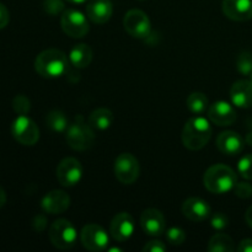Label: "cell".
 <instances>
[{"label": "cell", "mask_w": 252, "mask_h": 252, "mask_svg": "<svg viewBox=\"0 0 252 252\" xmlns=\"http://www.w3.org/2000/svg\"><path fill=\"white\" fill-rule=\"evenodd\" d=\"M113 12L112 2L110 0H90L86 5V15L94 24H106Z\"/></svg>", "instance_id": "19"}, {"label": "cell", "mask_w": 252, "mask_h": 252, "mask_svg": "<svg viewBox=\"0 0 252 252\" xmlns=\"http://www.w3.org/2000/svg\"><path fill=\"white\" fill-rule=\"evenodd\" d=\"M245 220H246V223H248V225L252 228V206L248 209V211H246Z\"/></svg>", "instance_id": "37"}, {"label": "cell", "mask_w": 252, "mask_h": 252, "mask_svg": "<svg viewBox=\"0 0 252 252\" xmlns=\"http://www.w3.org/2000/svg\"><path fill=\"white\" fill-rule=\"evenodd\" d=\"M69 2H73V4H83L86 0H68Z\"/></svg>", "instance_id": "39"}, {"label": "cell", "mask_w": 252, "mask_h": 252, "mask_svg": "<svg viewBox=\"0 0 252 252\" xmlns=\"http://www.w3.org/2000/svg\"><path fill=\"white\" fill-rule=\"evenodd\" d=\"M61 25L63 31L73 38H83L90 31L86 16L75 9L64 10L61 17Z\"/></svg>", "instance_id": "7"}, {"label": "cell", "mask_w": 252, "mask_h": 252, "mask_svg": "<svg viewBox=\"0 0 252 252\" xmlns=\"http://www.w3.org/2000/svg\"><path fill=\"white\" fill-rule=\"evenodd\" d=\"M12 108L19 116H26L31 110V102L25 95H17L12 100Z\"/></svg>", "instance_id": "28"}, {"label": "cell", "mask_w": 252, "mask_h": 252, "mask_svg": "<svg viewBox=\"0 0 252 252\" xmlns=\"http://www.w3.org/2000/svg\"><path fill=\"white\" fill-rule=\"evenodd\" d=\"M221 10L233 21H249L252 19V0H223Z\"/></svg>", "instance_id": "14"}, {"label": "cell", "mask_w": 252, "mask_h": 252, "mask_svg": "<svg viewBox=\"0 0 252 252\" xmlns=\"http://www.w3.org/2000/svg\"><path fill=\"white\" fill-rule=\"evenodd\" d=\"M207 112L209 121L219 127L231 126L236 121V111L226 101H217L209 106Z\"/></svg>", "instance_id": "15"}, {"label": "cell", "mask_w": 252, "mask_h": 252, "mask_svg": "<svg viewBox=\"0 0 252 252\" xmlns=\"http://www.w3.org/2000/svg\"><path fill=\"white\" fill-rule=\"evenodd\" d=\"M236 250L239 252H252V239H244V240H241Z\"/></svg>", "instance_id": "35"}, {"label": "cell", "mask_w": 252, "mask_h": 252, "mask_svg": "<svg viewBox=\"0 0 252 252\" xmlns=\"http://www.w3.org/2000/svg\"><path fill=\"white\" fill-rule=\"evenodd\" d=\"M43 7L48 14L57 15L64 11V2L62 0H44Z\"/></svg>", "instance_id": "32"}, {"label": "cell", "mask_w": 252, "mask_h": 252, "mask_svg": "<svg viewBox=\"0 0 252 252\" xmlns=\"http://www.w3.org/2000/svg\"><path fill=\"white\" fill-rule=\"evenodd\" d=\"M69 61H70L71 65L78 69L88 68L93 61V49L85 43L76 44L69 53Z\"/></svg>", "instance_id": "21"}, {"label": "cell", "mask_w": 252, "mask_h": 252, "mask_svg": "<svg viewBox=\"0 0 252 252\" xmlns=\"http://www.w3.org/2000/svg\"><path fill=\"white\" fill-rule=\"evenodd\" d=\"M113 120H115V117H113L112 111L108 110V108L101 107L96 108L95 111L91 112V115L89 116L88 123L93 129L106 130L112 126Z\"/></svg>", "instance_id": "22"}, {"label": "cell", "mask_w": 252, "mask_h": 252, "mask_svg": "<svg viewBox=\"0 0 252 252\" xmlns=\"http://www.w3.org/2000/svg\"><path fill=\"white\" fill-rule=\"evenodd\" d=\"M134 220L130 214L126 213V212L116 214L110 224L111 235L116 241H120V243L129 240L134 234Z\"/></svg>", "instance_id": "13"}, {"label": "cell", "mask_w": 252, "mask_h": 252, "mask_svg": "<svg viewBox=\"0 0 252 252\" xmlns=\"http://www.w3.org/2000/svg\"><path fill=\"white\" fill-rule=\"evenodd\" d=\"M70 206V197L62 189L48 192L41 201V208L48 214L64 213Z\"/></svg>", "instance_id": "18"}, {"label": "cell", "mask_w": 252, "mask_h": 252, "mask_svg": "<svg viewBox=\"0 0 252 252\" xmlns=\"http://www.w3.org/2000/svg\"><path fill=\"white\" fill-rule=\"evenodd\" d=\"M115 175L123 185H132L139 177L140 167L137 158L130 153H122L115 160Z\"/></svg>", "instance_id": "6"}, {"label": "cell", "mask_w": 252, "mask_h": 252, "mask_svg": "<svg viewBox=\"0 0 252 252\" xmlns=\"http://www.w3.org/2000/svg\"><path fill=\"white\" fill-rule=\"evenodd\" d=\"M47 127L56 133H65L69 127V120L66 115L62 111L54 110L47 115L46 117Z\"/></svg>", "instance_id": "24"}, {"label": "cell", "mask_w": 252, "mask_h": 252, "mask_svg": "<svg viewBox=\"0 0 252 252\" xmlns=\"http://www.w3.org/2000/svg\"><path fill=\"white\" fill-rule=\"evenodd\" d=\"M233 105L240 108L252 107V83L250 80H238L230 89Z\"/></svg>", "instance_id": "20"}, {"label": "cell", "mask_w": 252, "mask_h": 252, "mask_svg": "<svg viewBox=\"0 0 252 252\" xmlns=\"http://www.w3.org/2000/svg\"><path fill=\"white\" fill-rule=\"evenodd\" d=\"M140 1H143V0H140Z\"/></svg>", "instance_id": "41"}, {"label": "cell", "mask_w": 252, "mask_h": 252, "mask_svg": "<svg viewBox=\"0 0 252 252\" xmlns=\"http://www.w3.org/2000/svg\"><path fill=\"white\" fill-rule=\"evenodd\" d=\"M245 142L248 143L249 145H252V132H251V133H249V134L246 135V139H245Z\"/></svg>", "instance_id": "38"}, {"label": "cell", "mask_w": 252, "mask_h": 252, "mask_svg": "<svg viewBox=\"0 0 252 252\" xmlns=\"http://www.w3.org/2000/svg\"><path fill=\"white\" fill-rule=\"evenodd\" d=\"M212 126L207 118L197 116L189 118L182 129V143L189 150H201L212 138Z\"/></svg>", "instance_id": "1"}, {"label": "cell", "mask_w": 252, "mask_h": 252, "mask_svg": "<svg viewBox=\"0 0 252 252\" xmlns=\"http://www.w3.org/2000/svg\"><path fill=\"white\" fill-rule=\"evenodd\" d=\"M245 142L239 133L233 130H225L221 132L217 137V148L219 152L228 157H235L244 150Z\"/></svg>", "instance_id": "16"}, {"label": "cell", "mask_w": 252, "mask_h": 252, "mask_svg": "<svg viewBox=\"0 0 252 252\" xmlns=\"http://www.w3.org/2000/svg\"><path fill=\"white\" fill-rule=\"evenodd\" d=\"M236 69L243 75H249L252 73V53L241 52L236 58Z\"/></svg>", "instance_id": "26"}, {"label": "cell", "mask_w": 252, "mask_h": 252, "mask_svg": "<svg viewBox=\"0 0 252 252\" xmlns=\"http://www.w3.org/2000/svg\"><path fill=\"white\" fill-rule=\"evenodd\" d=\"M186 105L189 110L194 115H203L206 111H208L209 101L204 94L202 93H192L187 97Z\"/></svg>", "instance_id": "25"}, {"label": "cell", "mask_w": 252, "mask_h": 252, "mask_svg": "<svg viewBox=\"0 0 252 252\" xmlns=\"http://www.w3.org/2000/svg\"><path fill=\"white\" fill-rule=\"evenodd\" d=\"M250 81H251V83H252V73L250 74Z\"/></svg>", "instance_id": "40"}, {"label": "cell", "mask_w": 252, "mask_h": 252, "mask_svg": "<svg viewBox=\"0 0 252 252\" xmlns=\"http://www.w3.org/2000/svg\"><path fill=\"white\" fill-rule=\"evenodd\" d=\"M238 171L244 179L252 180V154L244 155L238 164Z\"/></svg>", "instance_id": "29"}, {"label": "cell", "mask_w": 252, "mask_h": 252, "mask_svg": "<svg viewBox=\"0 0 252 252\" xmlns=\"http://www.w3.org/2000/svg\"><path fill=\"white\" fill-rule=\"evenodd\" d=\"M125 30L132 37L138 39L147 38L152 31V24L144 11L139 9H132L125 15L123 19Z\"/></svg>", "instance_id": "9"}, {"label": "cell", "mask_w": 252, "mask_h": 252, "mask_svg": "<svg viewBox=\"0 0 252 252\" xmlns=\"http://www.w3.org/2000/svg\"><path fill=\"white\" fill-rule=\"evenodd\" d=\"M203 184L211 193L224 194L234 189L238 184V176L231 167L217 164L204 172Z\"/></svg>", "instance_id": "3"}, {"label": "cell", "mask_w": 252, "mask_h": 252, "mask_svg": "<svg viewBox=\"0 0 252 252\" xmlns=\"http://www.w3.org/2000/svg\"><path fill=\"white\" fill-rule=\"evenodd\" d=\"M207 250L209 252H233L235 250V245L230 236L218 233L211 238Z\"/></svg>", "instance_id": "23"}, {"label": "cell", "mask_w": 252, "mask_h": 252, "mask_svg": "<svg viewBox=\"0 0 252 252\" xmlns=\"http://www.w3.org/2000/svg\"><path fill=\"white\" fill-rule=\"evenodd\" d=\"M83 177V166L75 158H65L57 166V180L64 187H73Z\"/></svg>", "instance_id": "11"}, {"label": "cell", "mask_w": 252, "mask_h": 252, "mask_svg": "<svg viewBox=\"0 0 252 252\" xmlns=\"http://www.w3.org/2000/svg\"><path fill=\"white\" fill-rule=\"evenodd\" d=\"M166 251V245L160 240H152L147 243L143 248V252H164Z\"/></svg>", "instance_id": "33"}, {"label": "cell", "mask_w": 252, "mask_h": 252, "mask_svg": "<svg viewBox=\"0 0 252 252\" xmlns=\"http://www.w3.org/2000/svg\"><path fill=\"white\" fill-rule=\"evenodd\" d=\"M5 203H6V193H5L4 189L0 186V208H2Z\"/></svg>", "instance_id": "36"}, {"label": "cell", "mask_w": 252, "mask_h": 252, "mask_svg": "<svg viewBox=\"0 0 252 252\" xmlns=\"http://www.w3.org/2000/svg\"><path fill=\"white\" fill-rule=\"evenodd\" d=\"M80 241L86 250L100 252L108 248L110 239L102 226L97 224H88L81 230Z\"/></svg>", "instance_id": "10"}, {"label": "cell", "mask_w": 252, "mask_h": 252, "mask_svg": "<svg viewBox=\"0 0 252 252\" xmlns=\"http://www.w3.org/2000/svg\"><path fill=\"white\" fill-rule=\"evenodd\" d=\"M10 21V14H9V10L6 9L4 4L0 2V30L5 29L7 26Z\"/></svg>", "instance_id": "34"}, {"label": "cell", "mask_w": 252, "mask_h": 252, "mask_svg": "<svg viewBox=\"0 0 252 252\" xmlns=\"http://www.w3.org/2000/svg\"><path fill=\"white\" fill-rule=\"evenodd\" d=\"M49 240L54 248L59 250H69L74 248L78 240V231L68 219H57L51 224L48 230Z\"/></svg>", "instance_id": "5"}, {"label": "cell", "mask_w": 252, "mask_h": 252, "mask_svg": "<svg viewBox=\"0 0 252 252\" xmlns=\"http://www.w3.org/2000/svg\"><path fill=\"white\" fill-rule=\"evenodd\" d=\"M234 193L236 197L243 199H248L252 196V185L248 182H239L234 187Z\"/></svg>", "instance_id": "31"}, {"label": "cell", "mask_w": 252, "mask_h": 252, "mask_svg": "<svg viewBox=\"0 0 252 252\" xmlns=\"http://www.w3.org/2000/svg\"><path fill=\"white\" fill-rule=\"evenodd\" d=\"M11 134L20 144L32 147L39 139V129L27 116H19L11 125Z\"/></svg>", "instance_id": "8"}, {"label": "cell", "mask_w": 252, "mask_h": 252, "mask_svg": "<svg viewBox=\"0 0 252 252\" xmlns=\"http://www.w3.org/2000/svg\"><path fill=\"white\" fill-rule=\"evenodd\" d=\"M65 139L69 147L76 152H85L90 149L95 140L93 128L90 125H86L83 121V117L79 116L76 121L71 125H69L68 129L65 132Z\"/></svg>", "instance_id": "4"}, {"label": "cell", "mask_w": 252, "mask_h": 252, "mask_svg": "<svg viewBox=\"0 0 252 252\" xmlns=\"http://www.w3.org/2000/svg\"><path fill=\"white\" fill-rule=\"evenodd\" d=\"M182 213L191 221L199 223L211 217L212 209L204 199L191 197V198H187L182 204Z\"/></svg>", "instance_id": "17"}, {"label": "cell", "mask_w": 252, "mask_h": 252, "mask_svg": "<svg viewBox=\"0 0 252 252\" xmlns=\"http://www.w3.org/2000/svg\"><path fill=\"white\" fill-rule=\"evenodd\" d=\"M166 240L170 245L180 246L186 241V233L184 229L172 226L166 230Z\"/></svg>", "instance_id": "27"}, {"label": "cell", "mask_w": 252, "mask_h": 252, "mask_svg": "<svg viewBox=\"0 0 252 252\" xmlns=\"http://www.w3.org/2000/svg\"><path fill=\"white\" fill-rule=\"evenodd\" d=\"M211 225L212 228L216 229V230H223L226 226L229 225V218L228 216H225L221 212H217L212 216L211 219Z\"/></svg>", "instance_id": "30"}, {"label": "cell", "mask_w": 252, "mask_h": 252, "mask_svg": "<svg viewBox=\"0 0 252 252\" xmlns=\"http://www.w3.org/2000/svg\"><path fill=\"white\" fill-rule=\"evenodd\" d=\"M69 61L65 53L51 48L41 52L34 59V69L42 78L56 79L64 75L68 70Z\"/></svg>", "instance_id": "2"}, {"label": "cell", "mask_w": 252, "mask_h": 252, "mask_svg": "<svg viewBox=\"0 0 252 252\" xmlns=\"http://www.w3.org/2000/svg\"><path fill=\"white\" fill-rule=\"evenodd\" d=\"M140 226L143 231L149 236H161L165 233L166 220L159 209L148 208L140 216Z\"/></svg>", "instance_id": "12"}]
</instances>
